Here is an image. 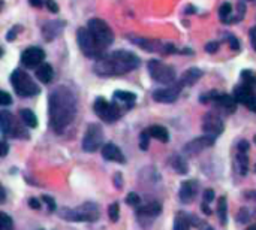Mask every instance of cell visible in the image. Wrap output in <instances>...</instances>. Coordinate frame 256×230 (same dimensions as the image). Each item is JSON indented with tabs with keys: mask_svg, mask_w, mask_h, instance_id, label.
Returning a JSON list of instances; mask_svg holds the SVG:
<instances>
[{
	"mask_svg": "<svg viewBox=\"0 0 256 230\" xmlns=\"http://www.w3.org/2000/svg\"><path fill=\"white\" fill-rule=\"evenodd\" d=\"M50 124L56 133H62L76 115V96L66 87L60 85L54 88L48 99Z\"/></svg>",
	"mask_w": 256,
	"mask_h": 230,
	"instance_id": "obj_1",
	"label": "cell"
},
{
	"mask_svg": "<svg viewBox=\"0 0 256 230\" xmlns=\"http://www.w3.org/2000/svg\"><path fill=\"white\" fill-rule=\"evenodd\" d=\"M140 66V58L124 49H118L110 54H104L96 60L93 66V72L99 76H118L128 72H132Z\"/></svg>",
	"mask_w": 256,
	"mask_h": 230,
	"instance_id": "obj_2",
	"label": "cell"
},
{
	"mask_svg": "<svg viewBox=\"0 0 256 230\" xmlns=\"http://www.w3.org/2000/svg\"><path fill=\"white\" fill-rule=\"evenodd\" d=\"M58 217L68 222H87L93 223L100 217L99 207L93 202H86L76 208H60Z\"/></svg>",
	"mask_w": 256,
	"mask_h": 230,
	"instance_id": "obj_3",
	"label": "cell"
},
{
	"mask_svg": "<svg viewBox=\"0 0 256 230\" xmlns=\"http://www.w3.org/2000/svg\"><path fill=\"white\" fill-rule=\"evenodd\" d=\"M10 84L14 90L16 91V94L21 97H33L39 94L40 91L38 84L24 70H20V69L14 70V73L10 75Z\"/></svg>",
	"mask_w": 256,
	"mask_h": 230,
	"instance_id": "obj_4",
	"label": "cell"
},
{
	"mask_svg": "<svg viewBox=\"0 0 256 230\" xmlns=\"http://www.w3.org/2000/svg\"><path fill=\"white\" fill-rule=\"evenodd\" d=\"M87 28L104 51L114 42V34L111 27L100 18H92L87 24Z\"/></svg>",
	"mask_w": 256,
	"mask_h": 230,
	"instance_id": "obj_5",
	"label": "cell"
},
{
	"mask_svg": "<svg viewBox=\"0 0 256 230\" xmlns=\"http://www.w3.org/2000/svg\"><path fill=\"white\" fill-rule=\"evenodd\" d=\"M76 40H78V46L81 49V52L88 57V58H100L104 55V49L99 46V43L94 40V37L92 36V33L88 31V28H80L76 33Z\"/></svg>",
	"mask_w": 256,
	"mask_h": 230,
	"instance_id": "obj_6",
	"label": "cell"
},
{
	"mask_svg": "<svg viewBox=\"0 0 256 230\" xmlns=\"http://www.w3.org/2000/svg\"><path fill=\"white\" fill-rule=\"evenodd\" d=\"M94 114L105 123H116L122 117L120 106L116 102H108L104 97H98L93 103Z\"/></svg>",
	"mask_w": 256,
	"mask_h": 230,
	"instance_id": "obj_7",
	"label": "cell"
},
{
	"mask_svg": "<svg viewBox=\"0 0 256 230\" xmlns=\"http://www.w3.org/2000/svg\"><path fill=\"white\" fill-rule=\"evenodd\" d=\"M148 72H150V76L156 82H160L165 85H171L176 82V70L171 66L162 63L160 60H150Z\"/></svg>",
	"mask_w": 256,
	"mask_h": 230,
	"instance_id": "obj_8",
	"label": "cell"
},
{
	"mask_svg": "<svg viewBox=\"0 0 256 230\" xmlns=\"http://www.w3.org/2000/svg\"><path fill=\"white\" fill-rule=\"evenodd\" d=\"M104 144V130L99 124H90L82 138V150L87 153L98 151Z\"/></svg>",
	"mask_w": 256,
	"mask_h": 230,
	"instance_id": "obj_9",
	"label": "cell"
},
{
	"mask_svg": "<svg viewBox=\"0 0 256 230\" xmlns=\"http://www.w3.org/2000/svg\"><path fill=\"white\" fill-rule=\"evenodd\" d=\"M0 126L3 136H12V138H28V135L24 132V129L16 123V120L12 117L10 112L2 111L0 112Z\"/></svg>",
	"mask_w": 256,
	"mask_h": 230,
	"instance_id": "obj_10",
	"label": "cell"
},
{
	"mask_svg": "<svg viewBox=\"0 0 256 230\" xmlns=\"http://www.w3.org/2000/svg\"><path fill=\"white\" fill-rule=\"evenodd\" d=\"M202 130L206 135L218 138L224 132V120L218 112H207L202 118Z\"/></svg>",
	"mask_w": 256,
	"mask_h": 230,
	"instance_id": "obj_11",
	"label": "cell"
},
{
	"mask_svg": "<svg viewBox=\"0 0 256 230\" xmlns=\"http://www.w3.org/2000/svg\"><path fill=\"white\" fill-rule=\"evenodd\" d=\"M214 141H216V138L208 136V135L201 136V138H196V139H194V141H190V142H188V144L184 145L183 153H184L186 156H190V157H192V156H198V154H200L201 151H204L206 148L214 145Z\"/></svg>",
	"mask_w": 256,
	"mask_h": 230,
	"instance_id": "obj_12",
	"label": "cell"
},
{
	"mask_svg": "<svg viewBox=\"0 0 256 230\" xmlns=\"http://www.w3.org/2000/svg\"><path fill=\"white\" fill-rule=\"evenodd\" d=\"M44 58H45V52H44V49H40L38 46H30V48L24 49L21 54V61L28 69H36L38 66H40Z\"/></svg>",
	"mask_w": 256,
	"mask_h": 230,
	"instance_id": "obj_13",
	"label": "cell"
},
{
	"mask_svg": "<svg viewBox=\"0 0 256 230\" xmlns=\"http://www.w3.org/2000/svg\"><path fill=\"white\" fill-rule=\"evenodd\" d=\"M180 90H182L180 84H176V85L168 87V88H159L153 93V99L159 103H172L177 100Z\"/></svg>",
	"mask_w": 256,
	"mask_h": 230,
	"instance_id": "obj_14",
	"label": "cell"
},
{
	"mask_svg": "<svg viewBox=\"0 0 256 230\" xmlns=\"http://www.w3.org/2000/svg\"><path fill=\"white\" fill-rule=\"evenodd\" d=\"M198 190H200V184L196 180H188L182 184L180 187V192H178V196H180V201L183 204H192L198 195Z\"/></svg>",
	"mask_w": 256,
	"mask_h": 230,
	"instance_id": "obj_15",
	"label": "cell"
},
{
	"mask_svg": "<svg viewBox=\"0 0 256 230\" xmlns=\"http://www.w3.org/2000/svg\"><path fill=\"white\" fill-rule=\"evenodd\" d=\"M213 103H214L220 111H224L225 114H232V112L236 111L238 102H237L236 97H232V96L218 93L216 97H214V100H213Z\"/></svg>",
	"mask_w": 256,
	"mask_h": 230,
	"instance_id": "obj_16",
	"label": "cell"
},
{
	"mask_svg": "<svg viewBox=\"0 0 256 230\" xmlns=\"http://www.w3.org/2000/svg\"><path fill=\"white\" fill-rule=\"evenodd\" d=\"M102 157L105 160H108V162H117V163H122V165L126 163V157L122 153V150L117 145L111 144V142L102 147Z\"/></svg>",
	"mask_w": 256,
	"mask_h": 230,
	"instance_id": "obj_17",
	"label": "cell"
},
{
	"mask_svg": "<svg viewBox=\"0 0 256 230\" xmlns=\"http://www.w3.org/2000/svg\"><path fill=\"white\" fill-rule=\"evenodd\" d=\"M112 100L118 105V106H123L126 109H130L136 100V96L130 91H124V90H118L112 94Z\"/></svg>",
	"mask_w": 256,
	"mask_h": 230,
	"instance_id": "obj_18",
	"label": "cell"
},
{
	"mask_svg": "<svg viewBox=\"0 0 256 230\" xmlns=\"http://www.w3.org/2000/svg\"><path fill=\"white\" fill-rule=\"evenodd\" d=\"M254 96H255L254 87L249 85V84H244V82H243L242 85H237L236 90H234V97H236V100H237L238 103H243V105H246Z\"/></svg>",
	"mask_w": 256,
	"mask_h": 230,
	"instance_id": "obj_19",
	"label": "cell"
},
{
	"mask_svg": "<svg viewBox=\"0 0 256 230\" xmlns=\"http://www.w3.org/2000/svg\"><path fill=\"white\" fill-rule=\"evenodd\" d=\"M160 213H162V207H160V204L156 202V201H152V202L146 204L144 207L138 208V216H140V217H144V219H154V217H158Z\"/></svg>",
	"mask_w": 256,
	"mask_h": 230,
	"instance_id": "obj_20",
	"label": "cell"
},
{
	"mask_svg": "<svg viewBox=\"0 0 256 230\" xmlns=\"http://www.w3.org/2000/svg\"><path fill=\"white\" fill-rule=\"evenodd\" d=\"M202 70L201 69H196V67H190V69H188L183 75H182V78H180V85L182 87H184V85H194V84H196L201 78H202Z\"/></svg>",
	"mask_w": 256,
	"mask_h": 230,
	"instance_id": "obj_21",
	"label": "cell"
},
{
	"mask_svg": "<svg viewBox=\"0 0 256 230\" xmlns=\"http://www.w3.org/2000/svg\"><path fill=\"white\" fill-rule=\"evenodd\" d=\"M52 76H54V70H52V67L48 63H42L40 66L36 67V78L40 82L50 84L52 81Z\"/></svg>",
	"mask_w": 256,
	"mask_h": 230,
	"instance_id": "obj_22",
	"label": "cell"
},
{
	"mask_svg": "<svg viewBox=\"0 0 256 230\" xmlns=\"http://www.w3.org/2000/svg\"><path fill=\"white\" fill-rule=\"evenodd\" d=\"M148 133L153 139H158L160 142H168L170 141V132L164 127V126H159V124H154V126H150L148 129Z\"/></svg>",
	"mask_w": 256,
	"mask_h": 230,
	"instance_id": "obj_23",
	"label": "cell"
},
{
	"mask_svg": "<svg viewBox=\"0 0 256 230\" xmlns=\"http://www.w3.org/2000/svg\"><path fill=\"white\" fill-rule=\"evenodd\" d=\"M20 117H21L22 123L27 127H30V129L38 127V118H36V115H34L33 111H30V109H21L20 111Z\"/></svg>",
	"mask_w": 256,
	"mask_h": 230,
	"instance_id": "obj_24",
	"label": "cell"
},
{
	"mask_svg": "<svg viewBox=\"0 0 256 230\" xmlns=\"http://www.w3.org/2000/svg\"><path fill=\"white\" fill-rule=\"evenodd\" d=\"M219 18H220V21L225 22V24H228V22L232 21V18H234V10H232L231 3H224V4L220 6V9H219Z\"/></svg>",
	"mask_w": 256,
	"mask_h": 230,
	"instance_id": "obj_25",
	"label": "cell"
},
{
	"mask_svg": "<svg viewBox=\"0 0 256 230\" xmlns=\"http://www.w3.org/2000/svg\"><path fill=\"white\" fill-rule=\"evenodd\" d=\"M171 166H172L174 171H176L177 174H180V175H184V174H188V171H189L188 163H186L184 159L180 157V156H174V157L171 159Z\"/></svg>",
	"mask_w": 256,
	"mask_h": 230,
	"instance_id": "obj_26",
	"label": "cell"
},
{
	"mask_svg": "<svg viewBox=\"0 0 256 230\" xmlns=\"http://www.w3.org/2000/svg\"><path fill=\"white\" fill-rule=\"evenodd\" d=\"M174 230H190V219L183 213L177 214L174 220Z\"/></svg>",
	"mask_w": 256,
	"mask_h": 230,
	"instance_id": "obj_27",
	"label": "cell"
},
{
	"mask_svg": "<svg viewBox=\"0 0 256 230\" xmlns=\"http://www.w3.org/2000/svg\"><path fill=\"white\" fill-rule=\"evenodd\" d=\"M218 216L220 219L222 225H226L228 220V204H226V198H220L218 202Z\"/></svg>",
	"mask_w": 256,
	"mask_h": 230,
	"instance_id": "obj_28",
	"label": "cell"
},
{
	"mask_svg": "<svg viewBox=\"0 0 256 230\" xmlns=\"http://www.w3.org/2000/svg\"><path fill=\"white\" fill-rule=\"evenodd\" d=\"M237 162H238V171L242 175H246L248 174V169H249V157H248V153H243V151H238L237 153Z\"/></svg>",
	"mask_w": 256,
	"mask_h": 230,
	"instance_id": "obj_29",
	"label": "cell"
},
{
	"mask_svg": "<svg viewBox=\"0 0 256 230\" xmlns=\"http://www.w3.org/2000/svg\"><path fill=\"white\" fill-rule=\"evenodd\" d=\"M0 230H14V222L6 213H0Z\"/></svg>",
	"mask_w": 256,
	"mask_h": 230,
	"instance_id": "obj_30",
	"label": "cell"
},
{
	"mask_svg": "<svg viewBox=\"0 0 256 230\" xmlns=\"http://www.w3.org/2000/svg\"><path fill=\"white\" fill-rule=\"evenodd\" d=\"M108 216H110V219H111L112 223H116V222L118 220V217H120V207H118V204L110 205V208H108Z\"/></svg>",
	"mask_w": 256,
	"mask_h": 230,
	"instance_id": "obj_31",
	"label": "cell"
},
{
	"mask_svg": "<svg viewBox=\"0 0 256 230\" xmlns=\"http://www.w3.org/2000/svg\"><path fill=\"white\" fill-rule=\"evenodd\" d=\"M126 204H128V205H130V207L138 208V207H140V204H141V199H140V196H138L136 193H129V195H128V198H126Z\"/></svg>",
	"mask_w": 256,
	"mask_h": 230,
	"instance_id": "obj_32",
	"label": "cell"
},
{
	"mask_svg": "<svg viewBox=\"0 0 256 230\" xmlns=\"http://www.w3.org/2000/svg\"><path fill=\"white\" fill-rule=\"evenodd\" d=\"M148 138H152L150 133H148V130L142 132L141 136H140V139H141V141H140V148H141L142 151H146V150L148 148V141H150Z\"/></svg>",
	"mask_w": 256,
	"mask_h": 230,
	"instance_id": "obj_33",
	"label": "cell"
},
{
	"mask_svg": "<svg viewBox=\"0 0 256 230\" xmlns=\"http://www.w3.org/2000/svg\"><path fill=\"white\" fill-rule=\"evenodd\" d=\"M202 199H204V202L206 204H212L214 199H216V195H214V192L213 190H204V195H202Z\"/></svg>",
	"mask_w": 256,
	"mask_h": 230,
	"instance_id": "obj_34",
	"label": "cell"
},
{
	"mask_svg": "<svg viewBox=\"0 0 256 230\" xmlns=\"http://www.w3.org/2000/svg\"><path fill=\"white\" fill-rule=\"evenodd\" d=\"M0 103L3 105V106H8V105H10L12 103V97L6 93V91H0Z\"/></svg>",
	"mask_w": 256,
	"mask_h": 230,
	"instance_id": "obj_35",
	"label": "cell"
},
{
	"mask_svg": "<svg viewBox=\"0 0 256 230\" xmlns=\"http://www.w3.org/2000/svg\"><path fill=\"white\" fill-rule=\"evenodd\" d=\"M228 42H230V46L234 49V51H237V49H240V42H238V39L237 37H234V36H228Z\"/></svg>",
	"mask_w": 256,
	"mask_h": 230,
	"instance_id": "obj_36",
	"label": "cell"
},
{
	"mask_svg": "<svg viewBox=\"0 0 256 230\" xmlns=\"http://www.w3.org/2000/svg\"><path fill=\"white\" fill-rule=\"evenodd\" d=\"M44 201H45V204H46V207H48L50 213L56 211V202H54V199H52V198H50V196H44Z\"/></svg>",
	"mask_w": 256,
	"mask_h": 230,
	"instance_id": "obj_37",
	"label": "cell"
},
{
	"mask_svg": "<svg viewBox=\"0 0 256 230\" xmlns=\"http://www.w3.org/2000/svg\"><path fill=\"white\" fill-rule=\"evenodd\" d=\"M45 6H46L48 10L52 12V13H57V12H58V6H57V3L52 1V0H46V1H45Z\"/></svg>",
	"mask_w": 256,
	"mask_h": 230,
	"instance_id": "obj_38",
	"label": "cell"
},
{
	"mask_svg": "<svg viewBox=\"0 0 256 230\" xmlns=\"http://www.w3.org/2000/svg\"><path fill=\"white\" fill-rule=\"evenodd\" d=\"M218 49H219V43L218 42H210V43L206 45V51L207 52H216Z\"/></svg>",
	"mask_w": 256,
	"mask_h": 230,
	"instance_id": "obj_39",
	"label": "cell"
},
{
	"mask_svg": "<svg viewBox=\"0 0 256 230\" xmlns=\"http://www.w3.org/2000/svg\"><path fill=\"white\" fill-rule=\"evenodd\" d=\"M28 207H30L32 210H39V208H40V202H39V199H36V198H30V199H28Z\"/></svg>",
	"mask_w": 256,
	"mask_h": 230,
	"instance_id": "obj_40",
	"label": "cell"
},
{
	"mask_svg": "<svg viewBox=\"0 0 256 230\" xmlns=\"http://www.w3.org/2000/svg\"><path fill=\"white\" fill-rule=\"evenodd\" d=\"M114 183H116V189H118V190L123 189V178H122V174H116Z\"/></svg>",
	"mask_w": 256,
	"mask_h": 230,
	"instance_id": "obj_41",
	"label": "cell"
},
{
	"mask_svg": "<svg viewBox=\"0 0 256 230\" xmlns=\"http://www.w3.org/2000/svg\"><path fill=\"white\" fill-rule=\"evenodd\" d=\"M246 106H248V109H250L252 112H256V94L246 103Z\"/></svg>",
	"mask_w": 256,
	"mask_h": 230,
	"instance_id": "obj_42",
	"label": "cell"
},
{
	"mask_svg": "<svg viewBox=\"0 0 256 230\" xmlns=\"http://www.w3.org/2000/svg\"><path fill=\"white\" fill-rule=\"evenodd\" d=\"M238 151L248 153V151H249V142H246V141H240V144H238Z\"/></svg>",
	"mask_w": 256,
	"mask_h": 230,
	"instance_id": "obj_43",
	"label": "cell"
},
{
	"mask_svg": "<svg viewBox=\"0 0 256 230\" xmlns=\"http://www.w3.org/2000/svg\"><path fill=\"white\" fill-rule=\"evenodd\" d=\"M46 0H28V3L33 6V7H40Z\"/></svg>",
	"mask_w": 256,
	"mask_h": 230,
	"instance_id": "obj_44",
	"label": "cell"
},
{
	"mask_svg": "<svg viewBox=\"0 0 256 230\" xmlns=\"http://www.w3.org/2000/svg\"><path fill=\"white\" fill-rule=\"evenodd\" d=\"M16 28H18V27H15V28H10V30H9V33L6 34V39H8V40L15 39V34H16V31H15V30H16Z\"/></svg>",
	"mask_w": 256,
	"mask_h": 230,
	"instance_id": "obj_45",
	"label": "cell"
},
{
	"mask_svg": "<svg viewBox=\"0 0 256 230\" xmlns=\"http://www.w3.org/2000/svg\"><path fill=\"white\" fill-rule=\"evenodd\" d=\"M8 150H9V147H8V144H6V141L3 139V141H2V157H4V156L8 154Z\"/></svg>",
	"mask_w": 256,
	"mask_h": 230,
	"instance_id": "obj_46",
	"label": "cell"
},
{
	"mask_svg": "<svg viewBox=\"0 0 256 230\" xmlns=\"http://www.w3.org/2000/svg\"><path fill=\"white\" fill-rule=\"evenodd\" d=\"M201 210L207 214V216H210L212 214V211H210V208H208V204H206V202H202V205H201Z\"/></svg>",
	"mask_w": 256,
	"mask_h": 230,
	"instance_id": "obj_47",
	"label": "cell"
},
{
	"mask_svg": "<svg viewBox=\"0 0 256 230\" xmlns=\"http://www.w3.org/2000/svg\"><path fill=\"white\" fill-rule=\"evenodd\" d=\"M250 39H252L254 45H256V27H255V28H252V30H250Z\"/></svg>",
	"mask_w": 256,
	"mask_h": 230,
	"instance_id": "obj_48",
	"label": "cell"
},
{
	"mask_svg": "<svg viewBox=\"0 0 256 230\" xmlns=\"http://www.w3.org/2000/svg\"><path fill=\"white\" fill-rule=\"evenodd\" d=\"M0 190H2V199H0V202H2V204H4V201H6V192H4V187H0Z\"/></svg>",
	"mask_w": 256,
	"mask_h": 230,
	"instance_id": "obj_49",
	"label": "cell"
},
{
	"mask_svg": "<svg viewBox=\"0 0 256 230\" xmlns=\"http://www.w3.org/2000/svg\"><path fill=\"white\" fill-rule=\"evenodd\" d=\"M188 7H189V9H186V12H188V13H190V12H192V13H194V12H195V10H196V9H195V7H194V6H188Z\"/></svg>",
	"mask_w": 256,
	"mask_h": 230,
	"instance_id": "obj_50",
	"label": "cell"
},
{
	"mask_svg": "<svg viewBox=\"0 0 256 230\" xmlns=\"http://www.w3.org/2000/svg\"><path fill=\"white\" fill-rule=\"evenodd\" d=\"M248 230H256V225H254V226H250V228H249V229Z\"/></svg>",
	"mask_w": 256,
	"mask_h": 230,
	"instance_id": "obj_51",
	"label": "cell"
},
{
	"mask_svg": "<svg viewBox=\"0 0 256 230\" xmlns=\"http://www.w3.org/2000/svg\"><path fill=\"white\" fill-rule=\"evenodd\" d=\"M254 141H255V144H256V136H255V139H254Z\"/></svg>",
	"mask_w": 256,
	"mask_h": 230,
	"instance_id": "obj_52",
	"label": "cell"
},
{
	"mask_svg": "<svg viewBox=\"0 0 256 230\" xmlns=\"http://www.w3.org/2000/svg\"><path fill=\"white\" fill-rule=\"evenodd\" d=\"M255 171H256V166H255Z\"/></svg>",
	"mask_w": 256,
	"mask_h": 230,
	"instance_id": "obj_53",
	"label": "cell"
},
{
	"mask_svg": "<svg viewBox=\"0 0 256 230\" xmlns=\"http://www.w3.org/2000/svg\"><path fill=\"white\" fill-rule=\"evenodd\" d=\"M255 49H256V45H255Z\"/></svg>",
	"mask_w": 256,
	"mask_h": 230,
	"instance_id": "obj_54",
	"label": "cell"
}]
</instances>
